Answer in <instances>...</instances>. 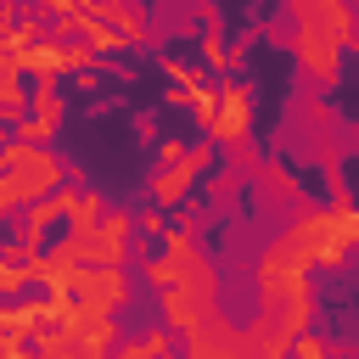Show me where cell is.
I'll list each match as a JSON object with an SVG mask.
<instances>
[{
    "instance_id": "1",
    "label": "cell",
    "mask_w": 359,
    "mask_h": 359,
    "mask_svg": "<svg viewBox=\"0 0 359 359\" xmlns=\"http://www.w3.org/2000/svg\"><path fill=\"white\" fill-rule=\"evenodd\" d=\"M292 17H297V34H292L297 62H303L320 84H337L342 50H348V39H353V11H348L342 0H297Z\"/></svg>"
},
{
    "instance_id": "2",
    "label": "cell",
    "mask_w": 359,
    "mask_h": 359,
    "mask_svg": "<svg viewBox=\"0 0 359 359\" xmlns=\"http://www.w3.org/2000/svg\"><path fill=\"white\" fill-rule=\"evenodd\" d=\"M353 236H359V219H353V208L348 202H337V208H303V219L286 230V241L314 264H342L348 258V247H353Z\"/></svg>"
},
{
    "instance_id": "3",
    "label": "cell",
    "mask_w": 359,
    "mask_h": 359,
    "mask_svg": "<svg viewBox=\"0 0 359 359\" xmlns=\"http://www.w3.org/2000/svg\"><path fill=\"white\" fill-rule=\"evenodd\" d=\"M202 123H208V135H213V140L247 146V129H252V84H241V79L213 84V101H208Z\"/></svg>"
},
{
    "instance_id": "4",
    "label": "cell",
    "mask_w": 359,
    "mask_h": 359,
    "mask_svg": "<svg viewBox=\"0 0 359 359\" xmlns=\"http://www.w3.org/2000/svg\"><path fill=\"white\" fill-rule=\"evenodd\" d=\"M67 286H79V309H84V314H112V309L123 303V292H129V280H123L118 269H95V264L73 269Z\"/></svg>"
},
{
    "instance_id": "5",
    "label": "cell",
    "mask_w": 359,
    "mask_h": 359,
    "mask_svg": "<svg viewBox=\"0 0 359 359\" xmlns=\"http://www.w3.org/2000/svg\"><path fill=\"white\" fill-rule=\"evenodd\" d=\"M286 353H292V342H286L269 320H258V325H247V331L230 337V353H224V359H286Z\"/></svg>"
},
{
    "instance_id": "6",
    "label": "cell",
    "mask_w": 359,
    "mask_h": 359,
    "mask_svg": "<svg viewBox=\"0 0 359 359\" xmlns=\"http://www.w3.org/2000/svg\"><path fill=\"white\" fill-rule=\"evenodd\" d=\"M230 337H236V331H230L224 314L213 309L208 320H196V325L185 331V359H224V353H230Z\"/></svg>"
},
{
    "instance_id": "7",
    "label": "cell",
    "mask_w": 359,
    "mask_h": 359,
    "mask_svg": "<svg viewBox=\"0 0 359 359\" xmlns=\"http://www.w3.org/2000/svg\"><path fill=\"white\" fill-rule=\"evenodd\" d=\"M202 163H208V146H202V151H180V163H163V174L151 180V196H157V202H180V196L191 191V174H196Z\"/></svg>"
},
{
    "instance_id": "8",
    "label": "cell",
    "mask_w": 359,
    "mask_h": 359,
    "mask_svg": "<svg viewBox=\"0 0 359 359\" xmlns=\"http://www.w3.org/2000/svg\"><path fill=\"white\" fill-rule=\"evenodd\" d=\"M28 112V95H22V79H17V62L0 56V118H22Z\"/></svg>"
},
{
    "instance_id": "9",
    "label": "cell",
    "mask_w": 359,
    "mask_h": 359,
    "mask_svg": "<svg viewBox=\"0 0 359 359\" xmlns=\"http://www.w3.org/2000/svg\"><path fill=\"white\" fill-rule=\"evenodd\" d=\"M28 112H34V123H39V129H45V135H50V129H56V123H62V95H56V90H50V84H39V90H34V95H28Z\"/></svg>"
},
{
    "instance_id": "10",
    "label": "cell",
    "mask_w": 359,
    "mask_h": 359,
    "mask_svg": "<svg viewBox=\"0 0 359 359\" xmlns=\"http://www.w3.org/2000/svg\"><path fill=\"white\" fill-rule=\"evenodd\" d=\"M258 180H264V191H275L280 202H297V180H292L286 163H258Z\"/></svg>"
},
{
    "instance_id": "11",
    "label": "cell",
    "mask_w": 359,
    "mask_h": 359,
    "mask_svg": "<svg viewBox=\"0 0 359 359\" xmlns=\"http://www.w3.org/2000/svg\"><path fill=\"white\" fill-rule=\"evenodd\" d=\"M286 359H331V348H325V342H320V337H297V342H292V353H286Z\"/></svg>"
},
{
    "instance_id": "12",
    "label": "cell",
    "mask_w": 359,
    "mask_h": 359,
    "mask_svg": "<svg viewBox=\"0 0 359 359\" xmlns=\"http://www.w3.org/2000/svg\"><path fill=\"white\" fill-rule=\"evenodd\" d=\"M11 28H17V11L0 0V45H6V34H11Z\"/></svg>"
}]
</instances>
